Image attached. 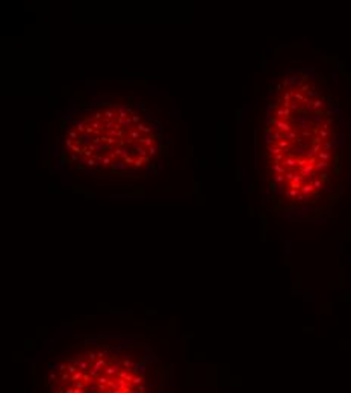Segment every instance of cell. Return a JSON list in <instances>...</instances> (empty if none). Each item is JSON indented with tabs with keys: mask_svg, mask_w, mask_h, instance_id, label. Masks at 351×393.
<instances>
[{
	"mask_svg": "<svg viewBox=\"0 0 351 393\" xmlns=\"http://www.w3.org/2000/svg\"><path fill=\"white\" fill-rule=\"evenodd\" d=\"M121 363H117V365H114V366H106L104 370H103V374L104 375H108L109 378L111 376H115V374H118V367H120Z\"/></svg>",
	"mask_w": 351,
	"mask_h": 393,
	"instance_id": "6da1fadb",
	"label": "cell"
},
{
	"mask_svg": "<svg viewBox=\"0 0 351 393\" xmlns=\"http://www.w3.org/2000/svg\"><path fill=\"white\" fill-rule=\"evenodd\" d=\"M132 372H133V374H136V375H142L144 372H146V366H144L142 363H141V365H139V363H138V365H133Z\"/></svg>",
	"mask_w": 351,
	"mask_h": 393,
	"instance_id": "7a4b0ae2",
	"label": "cell"
},
{
	"mask_svg": "<svg viewBox=\"0 0 351 393\" xmlns=\"http://www.w3.org/2000/svg\"><path fill=\"white\" fill-rule=\"evenodd\" d=\"M89 366H91V361H89V360H83V361H80L79 365H77L79 370H82V372H88V370H89Z\"/></svg>",
	"mask_w": 351,
	"mask_h": 393,
	"instance_id": "3957f363",
	"label": "cell"
},
{
	"mask_svg": "<svg viewBox=\"0 0 351 393\" xmlns=\"http://www.w3.org/2000/svg\"><path fill=\"white\" fill-rule=\"evenodd\" d=\"M127 385H129V383L126 380H121V378H117V380H115V387L118 390H124Z\"/></svg>",
	"mask_w": 351,
	"mask_h": 393,
	"instance_id": "277c9868",
	"label": "cell"
},
{
	"mask_svg": "<svg viewBox=\"0 0 351 393\" xmlns=\"http://www.w3.org/2000/svg\"><path fill=\"white\" fill-rule=\"evenodd\" d=\"M109 380L111 378L108 376V375H104V374H102L98 378H95V384H104V385H108V383H109Z\"/></svg>",
	"mask_w": 351,
	"mask_h": 393,
	"instance_id": "5b68a950",
	"label": "cell"
},
{
	"mask_svg": "<svg viewBox=\"0 0 351 393\" xmlns=\"http://www.w3.org/2000/svg\"><path fill=\"white\" fill-rule=\"evenodd\" d=\"M83 376H85V372H82V370H77L76 374H73V375H71V381H74V383L82 381V380H83Z\"/></svg>",
	"mask_w": 351,
	"mask_h": 393,
	"instance_id": "8992f818",
	"label": "cell"
},
{
	"mask_svg": "<svg viewBox=\"0 0 351 393\" xmlns=\"http://www.w3.org/2000/svg\"><path fill=\"white\" fill-rule=\"evenodd\" d=\"M106 366H108V365H106V361H104L103 358L95 360L94 365H93V367H95V369H98V370H102V367H106Z\"/></svg>",
	"mask_w": 351,
	"mask_h": 393,
	"instance_id": "52a82bcc",
	"label": "cell"
},
{
	"mask_svg": "<svg viewBox=\"0 0 351 393\" xmlns=\"http://www.w3.org/2000/svg\"><path fill=\"white\" fill-rule=\"evenodd\" d=\"M88 374L91 375V378H94V380H95V378H98V376H100L103 372H102V370H98V369H95V367H93V369H89V370H88Z\"/></svg>",
	"mask_w": 351,
	"mask_h": 393,
	"instance_id": "ba28073f",
	"label": "cell"
},
{
	"mask_svg": "<svg viewBox=\"0 0 351 393\" xmlns=\"http://www.w3.org/2000/svg\"><path fill=\"white\" fill-rule=\"evenodd\" d=\"M129 370H118V374H117V378H121V380H127V376H129Z\"/></svg>",
	"mask_w": 351,
	"mask_h": 393,
	"instance_id": "9c48e42d",
	"label": "cell"
},
{
	"mask_svg": "<svg viewBox=\"0 0 351 393\" xmlns=\"http://www.w3.org/2000/svg\"><path fill=\"white\" fill-rule=\"evenodd\" d=\"M141 384H142V375H135L132 385H141Z\"/></svg>",
	"mask_w": 351,
	"mask_h": 393,
	"instance_id": "30bf717a",
	"label": "cell"
},
{
	"mask_svg": "<svg viewBox=\"0 0 351 393\" xmlns=\"http://www.w3.org/2000/svg\"><path fill=\"white\" fill-rule=\"evenodd\" d=\"M123 366L126 367V370H129V372H130V370L133 369V365H132L130 360H124V361H123Z\"/></svg>",
	"mask_w": 351,
	"mask_h": 393,
	"instance_id": "8fae6325",
	"label": "cell"
},
{
	"mask_svg": "<svg viewBox=\"0 0 351 393\" xmlns=\"http://www.w3.org/2000/svg\"><path fill=\"white\" fill-rule=\"evenodd\" d=\"M79 370V367L76 366V365H68V374L70 375H73V374H76Z\"/></svg>",
	"mask_w": 351,
	"mask_h": 393,
	"instance_id": "7c38bea8",
	"label": "cell"
},
{
	"mask_svg": "<svg viewBox=\"0 0 351 393\" xmlns=\"http://www.w3.org/2000/svg\"><path fill=\"white\" fill-rule=\"evenodd\" d=\"M74 389H80V390H85L86 389V385L83 381H77V383H74Z\"/></svg>",
	"mask_w": 351,
	"mask_h": 393,
	"instance_id": "4fadbf2b",
	"label": "cell"
},
{
	"mask_svg": "<svg viewBox=\"0 0 351 393\" xmlns=\"http://www.w3.org/2000/svg\"><path fill=\"white\" fill-rule=\"evenodd\" d=\"M88 360H89V361H93V363H94L95 360H98L97 354H94V352H89V354H88Z\"/></svg>",
	"mask_w": 351,
	"mask_h": 393,
	"instance_id": "5bb4252c",
	"label": "cell"
},
{
	"mask_svg": "<svg viewBox=\"0 0 351 393\" xmlns=\"http://www.w3.org/2000/svg\"><path fill=\"white\" fill-rule=\"evenodd\" d=\"M61 380H62V381H68V380H71V375L67 374V372H62V375H61Z\"/></svg>",
	"mask_w": 351,
	"mask_h": 393,
	"instance_id": "9a60e30c",
	"label": "cell"
},
{
	"mask_svg": "<svg viewBox=\"0 0 351 393\" xmlns=\"http://www.w3.org/2000/svg\"><path fill=\"white\" fill-rule=\"evenodd\" d=\"M136 392L138 393H146V387L141 384V385H136Z\"/></svg>",
	"mask_w": 351,
	"mask_h": 393,
	"instance_id": "2e32d148",
	"label": "cell"
},
{
	"mask_svg": "<svg viewBox=\"0 0 351 393\" xmlns=\"http://www.w3.org/2000/svg\"><path fill=\"white\" fill-rule=\"evenodd\" d=\"M67 369H68V366L65 365V363H61V365H59V370H62V372H65Z\"/></svg>",
	"mask_w": 351,
	"mask_h": 393,
	"instance_id": "e0dca14e",
	"label": "cell"
},
{
	"mask_svg": "<svg viewBox=\"0 0 351 393\" xmlns=\"http://www.w3.org/2000/svg\"><path fill=\"white\" fill-rule=\"evenodd\" d=\"M64 393H74V387H68V389H65Z\"/></svg>",
	"mask_w": 351,
	"mask_h": 393,
	"instance_id": "ac0fdd59",
	"label": "cell"
},
{
	"mask_svg": "<svg viewBox=\"0 0 351 393\" xmlns=\"http://www.w3.org/2000/svg\"><path fill=\"white\" fill-rule=\"evenodd\" d=\"M97 357H98V358H103V357H104V352H103V351L97 352Z\"/></svg>",
	"mask_w": 351,
	"mask_h": 393,
	"instance_id": "d6986e66",
	"label": "cell"
},
{
	"mask_svg": "<svg viewBox=\"0 0 351 393\" xmlns=\"http://www.w3.org/2000/svg\"><path fill=\"white\" fill-rule=\"evenodd\" d=\"M49 378H50V381H56V375H55V374H50Z\"/></svg>",
	"mask_w": 351,
	"mask_h": 393,
	"instance_id": "ffe728a7",
	"label": "cell"
},
{
	"mask_svg": "<svg viewBox=\"0 0 351 393\" xmlns=\"http://www.w3.org/2000/svg\"><path fill=\"white\" fill-rule=\"evenodd\" d=\"M74 393H85V390H80V389H74Z\"/></svg>",
	"mask_w": 351,
	"mask_h": 393,
	"instance_id": "44dd1931",
	"label": "cell"
},
{
	"mask_svg": "<svg viewBox=\"0 0 351 393\" xmlns=\"http://www.w3.org/2000/svg\"><path fill=\"white\" fill-rule=\"evenodd\" d=\"M114 393H123V390H118V389H115V390H112Z\"/></svg>",
	"mask_w": 351,
	"mask_h": 393,
	"instance_id": "7402d4cb",
	"label": "cell"
},
{
	"mask_svg": "<svg viewBox=\"0 0 351 393\" xmlns=\"http://www.w3.org/2000/svg\"><path fill=\"white\" fill-rule=\"evenodd\" d=\"M53 393H64V392H61V390H56V392H53Z\"/></svg>",
	"mask_w": 351,
	"mask_h": 393,
	"instance_id": "603a6c76",
	"label": "cell"
},
{
	"mask_svg": "<svg viewBox=\"0 0 351 393\" xmlns=\"http://www.w3.org/2000/svg\"><path fill=\"white\" fill-rule=\"evenodd\" d=\"M106 393H114V392H112V390H111V389H109V390H108V392H106Z\"/></svg>",
	"mask_w": 351,
	"mask_h": 393,
	"instance_id": "cb8c5ba5",
	"label": "cell"
},
{
	"mask_svg": "<svg viewBox=\"0 0 351 393\" xmlns=\"http://www.w3.org/2000/svg\"><path fill=\"white\" fill-rule=\"evenodd\" d=\"M132 393H138V392H132Z\"/></svg>",
	"mask_w": 351,
	"mask_h": 393,
	"instance_id": "d4e9b609",
	"label": "cell"
},
{
	"mask_svg": "<svg viewBox=\"0 0 351 393\" xmlns=\"http://www.w3.org/2000/svg\"><path fill=\"white\" fill-rule=\"evenodd\" d=\"M123 393H126V392H123Z\"/></svg>",
	"mask_w": 351,
	"mask_h": 393,
	"instance_id": "484cf974",
	"label": "cell"
}]
</instances>
